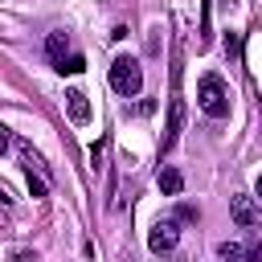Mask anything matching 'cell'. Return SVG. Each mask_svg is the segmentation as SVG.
Listing matches in <instances>:
<instances>
[{
	"instance_id": "obj_1",
	"label": "cell",
	"mask_w": 262,
	"mask_h": 262,
	"mask_svg": "<svg viewBox=\"0 0 262 262\" xmlns=\"http://www.w3.org/2000/svg\"><path fill=\"white\" fill-rule=\"evenodd\" d=\"M196 106L209 119H225L229 115V86H225L221 74H201V82H196Z\"/></svg>"
},
{
	"instance_id": "obj_2",
	"label": "cell",
	"mask_w": 262,
	"mask_h": 262,
	"mask_svg": "<svg viewBox=\"0 0 262 262\" xmlns=\"http://www.w3.org/2000/svg\"><path fill=\"white\" fill-rule=\"evenodd\" d=\"M111 86H115V94H123V98H135L139 90H143V66L135 61V57H115L111 61Z\"/></svg>"
},
{
	"instance_id": "obj_3",
	"label": "cell",
	"mask_w": 262,
	"mask_h": 262,
	"mask_svg": "<svg viewBox=\"0 0 262 262\" xmlns=\"http://www.w3.org/2000/svg\"><path fill=\"white\" fill-rule=\"evenodd\" d=\"M229 217H233V225H237V229H250V233H254V229H262V209L254 205V196H242V192H237V196H229Z\"/></svg>"
},
{
	"instance_id": "obj_4",
	"label": "cell",
	"mask_w": 262,
	"mask_h": 262,
	"mask_svg": "<svg viewBox=\"0 0 262 262\" xmlns=\"http://www.w3.org/2000/svg\"><path fill=\"white\" fill-rule=\"evenodd\" d=\"M180 131H184V98H180V90H172V98H168V127H164L160 151H172L176 139H180Z\"/></svg>"
},
{
	"instance_id": "obj_5",
	"label": "cell",
	"mask_w": 262,
	"mask_h": 262,
	"mask_svg": "<svg viewBox=\"0 0 262 262\" xmlns=\"http://www.w3.org/2000/svg\"><path fill=\"white\" fill-rule=\"evenodd\" d=\"M176 242H180V221H176V217L156 221V225H151V233H147L151 254H168V250H176Z\"/></svg>"
},
{
	"instance_id": "obj_6",
	"label": "cell",
	"mask_w": 262,
	"mask_h": 262,
	"mask_svg": "<svg viewBox=\"0 0 262 262\" xmlns=\"http://www.w3.org/2000/svg\"><path fill=\"white\" fill-rule=\"evenodd\" d=\"M66 106H70V119L74 123H90V98L82 90H66Z\"/></svg>"
},
{
	"instance_id": "obj_7",
	"label": "cell",
	"mask_w": 262,
	"mask_h": 262,
	"mask_svg": "<svg viewBox=\"0 0 262 262\" xmlns=\"http://www.w3.org/2000/svg\"><path fill=\"white\" fill-rule=\"evenodd\" d=\"M156 184H160V192L164 196H180V188H184V176H180V168H160V176H156Z\"/></svg>"
},
{
	"instance_id": "obj_8",
	"label": "cell",
	"mask_w": 262,
	"mask_h": 262,
	"mask_svg": "<svg viewBox=\"0 0 262 262\" xmlns=\"http://www.w3.org/2000/svg\"><path fill=\"white\" fill-rule=\"evenodd\" d=\"M45 57L53 61V70H61V61H66V33H49L45 37Z\"/></svg>"
},
{
	"instance_id": "obj_9",
	"label": "cell",
	"mask_w": 262,
	"mask_h": 262,
	"mask_svg": "<svg viewBox=\"0 0 262 262\" xmlns=\"http://www.w3.org/2000/svg\"><path fill=\"white\" fill-rule=\"evenodd\" d=\"M217 254H221V262H233V258H242L246 250H242L237 242H221V246H217Z\"/></svg>"
},
{
	"instance_id": "obj_10",
	"label": "cell",
	"mask_w": 262,
	"mask_h": 262,
	"mask_svg": "<svg viewBox=\"0 0 262 262\" xmlns=\"http://www.w3.org/2000/svg\"><path fill=\"white\" fill-rule=\"evenodd\" d=\"M82 70H86V57H82V53H74V57L61 61V74H82Z\"/></svg>"
},
{
	"instance_id": "obj_11",
	"label": "cell",
	"mask_w": 262,
	"mask_h": 262,
	"mask_svg": "<svg viewBox=\"0 0 262 262\" xmlns=\"http://www.w3.org/2000/svg\"><path fill=\"white\" fill-rule=\"evenodd\" d=\"M29 192H33V196H45V192H49V184H45L41 176H33V168H29Z\"/></svg>"
},
{
	"instance_id": "obj_12",
	"label": "cell",
	"mask_w": 262,
	"mask_h": 262,
	"mask_svg": "<svg viewBox=\"0 0 262 262\" xmlns=\"http://www.w3.org/2000/svg\"><path fill=\"white\" fill-rule=\"evenodd\" d=\"M201 213H196V205H180V213H176V221H196Z\"/></svg>"
},
{
	"instance_id": "obj_13",
	"label": "cell",
	"mask_w": 262,
	"mask_h": 262,
	"mask_svg": "<svg viewBox=\"0 0 262 262\" xmlns=\"http://www.w3.org/2000/svg\"><path fill=\"white\" fill-rule=\"evenodd\" d=\"M233 262H262V246H250L242 258H233Z\"/></svg>"
},
{
	"instance_id": "obj_14",
	"label": "cell",
	"mask_w": 262,
	"mask_h": 262,
	"mask_svg": "<svg viewBox=\"0 0 262 262\" xmlns=\"http://www.w3.org/2000/svg\"><path fill=\"white\" fill-rule=\"evenodd\" d=\"M102 147H106V143H94V147H90V168L102 164Z\"/></svg>"
},
{
	"instance_id": "obj_15",
	"label": "cell",
	"mask_w": 262,
	"mask_h": 262,
	"mask_svg": "<svg viewBox=\"0 0 262 262\" xmlns=\"http://www.w3.org/2000/svg\"><path fill=\"white\" fill-rule=\"evenodd\" d=\"M225 53H229V57H237V37H233V33H225Z\"/></svg>"
},
{
	"instance_id": "obj_16",
	"label": "cell",
	"mask_w": 262,
	"mask_h": 262,
	"mask_svg": "<svg viewBox=\"0 0 262 262\" xmlns=\"http://www.w3.org/2000/svg\"><path fill=\"white\" fill-rule=\"evenodd\" d=\"M254 188H258V196H262V176H258V184H254Z\"/></svg>"
}]
</instances>
